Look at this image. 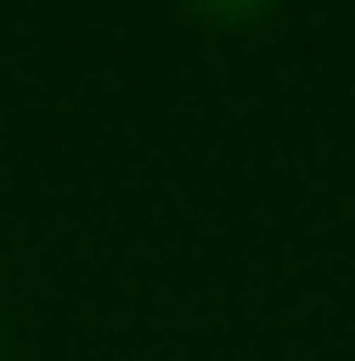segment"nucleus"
I'll return each instance as SVG.
<instances>
[]
</instances>
